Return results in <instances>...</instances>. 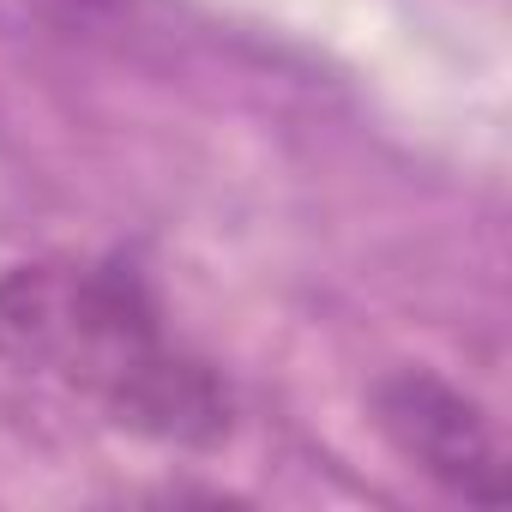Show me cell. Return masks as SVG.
I'll return each instance as SVG.
<instances>
[{
    "label": "cell",
    "mask_w": 512,
    "mask_h": 512,
    "mask_svg": "<svg viewBox=\"0 0 512 512\" xmlns=\"http://www.w3.org/2000/svg\"><path fill=\"white\" fill-rule=\"evenodd\" d=\"M49 13H67V19H97V13H115L121 0H37Z\"/></svg>",
    "instance_id": "cell-3"
},
{
    "label": "cell",
    "mask_w": 512,
    "mask_h": 512,
    "mask_svg": "<svg viewBox=\"0 0 512 512\" xmlns=\"http://www.w3.org/2000/svg\"><path fill=\"white\" fill-rule=\"evenodd\" d=\"M0 356L85 404L103 422L163 440L217 446L229 434L223 374L181 344L151 278L121 253L25 260L0 272Z\"/></svg>",
    "instance_id": "cell-1"
},
{
    "label": "cell",
    "mask_w": 512,
    "mask_h": 512,
    "mask_svg": "<svg viewBox=\"0 0 512 512\" xmlns=\"http://www.w3.org/2000/svg\"><path fill=\"white\" fill-rule=\"evenodd\" d=\"M386 446L458 500L494 506L506 494V452L494 416L434 368H392L368 392Z\"/></svg>",
    "instance_id": "cell-2"
}]
</instances>
